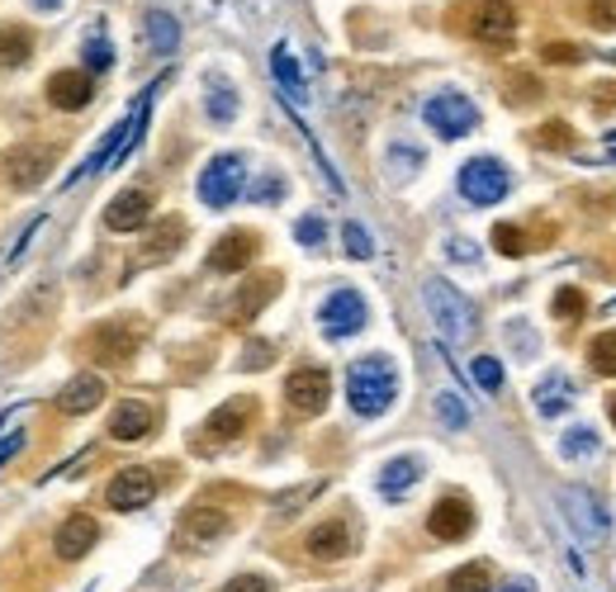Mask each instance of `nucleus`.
<instances>
[{
	"label": "nucleus",
	"mask_w": 616,
	"mask_h": 592,
	"mask_svg": "<svg viewBox=\"0 0 616 592\" xmlns=\"http://www.w3.org/2000/svg\"><path fill=\"white\" fill-rule=\"evenodd\" d=\"M347 398L361 417H380L390 413V403L398 398V374L390 365V356H365L356 360L347 374Z\"/></svg>",
	"instance_id": "nucleus-1"
},
{
	"label": "nucleus",
	"mask_w": 616,
	"mask_h": 592,
	"mask_svg": "<svg viewBox=\"0 0 616 592\" xmlns=\"http://www.w3.org/2000/svg\"><path fill=\"white\" fill-rule=\"evenodd\" d=\"M422 299H427V313H432V323L441 327V337H446V346H461L475 337V303H469L461 290H455L451 280L432 276L422 285Z\"/></svg>",
	"instance_id": "nucleus-2"
},
{
	"label": "nucleus",
	"mask_w": 616,
	"mask_h": 592,
	"mask_svg": "<svg viewBox=\"0 0 616 592\" xmlns=\"http://www.w3.org/2000/svg\"><path fill=\"white\" fill-rule=\"evenodd\" d=\"M156 91H162V81H156V85H148V91H142V100L133 105V114H128V119H119V124L109 128V134H105V142H100V148H95V152H91V156H85V162L77 166V176H71V185H77V181H91L95 171L114 166V162H119V156H124L128 148H133V142H138V134H142V124H148V109H152V95H156Z\"/></svg>",
	"instance_id": "nucleus-3"
},
{
	"label": "nucleus",
	"mask_w": 616,
	"mask_h": 592,
	"mask_svg": "<svg viewBox=\"0 0 616 592\" xmlns=\"http://www.w3.org/2000/svg\"><path fill=\"white\" fill-rule=\"evenodd\" d=\"M53 166H57V148L43 138H24V142H14V148L0 152V181L20 195L38 190V185L53 176Z\"/></svg>",
	"instance_id": "nucleus-4"
},
{
	"label": "nucleus",
	"mask_w": 616,
	"mask_h": 592,
	"mask_svg": "<svg viewBox=\"0 0 616 592\" xmlns=\"http://www.w3.org/2000/svg\"><path fill=\"white\" fill-rule=\"evenodd\" d=\"M455 20H465L461 28L469 38L489 43V48H503L512 43V28H518V14H512L508 0H469V5L455 14Z\"/></svg>",
	"instance_id": "nucleus-5"
},
{
	"label": "nucleus",
	"mask_w": 616,
	"mask_h": 592,
	"mask_svg": "<svg viewBox=\"0 0 616 592\" xmlns=\"http://www.w3.org/2000/svg\"><path fill=\"white\" fill-rule=\"evenodd\" d=\"M252 417H256V398H228V403H219V408L205 417V427H199V451H219V445L242 441V431L252 427Z\"/></svg>",
	"instance_id": "nucleus-6"
},
{
	"label": "nucleus",
	"mask_w": 616,
	"mask_h": 592,
	"mask_svg": "<svg viewBox=\"0 0 616 592\" xmlns=\"http://www.w3.org/2000/svg\"><path fill=\"white\" fill-rule=\"evenodd\" d=\"M142 346V327L138 323H100L91 337H85V351H91L95 365H128Z\"/></svg>",
	"instance_id": "nucleus-7"
},
{
	"label": "nucleus",
	"mask_w": 616,
	"mask_h": 592,
	"mask_svg": "<svg viewBox=\"0 0 616 592\" xmlns=\"http://www.w3.org/2000/svg\"><path fill=\"white\" fill-rule=\"evenodd\" d=\"M422 119H427V128H432L437 138H465L469 128L479 124V109L469 105L465 95H455V91H441V95H432L422 105Z\"/></svg>",
	"instance_id": "nucleus-8"
},
{
	"label": "nucleus",
	"mask_w": 616,
	"mask_h": 592,
	"mask_svg": "<svg viewBox=\"0 0 616 592\" xmlns=\"http://www.w3.org/2000/svg\"><path fill=\"white\" fill-rule=\"evenodd\" d=\"M333 398V374L323 365H299L290 380H284V403H290L294 417H318Z\"/></svg>",
	"instance_id": "nucleus-9"
},
{
	"label": "nucleus",
	"mask_w": 616,
	"mask_h": 592,
	"mask_svg": "<svg viewBox=\"0 0 616 592\" xmlns=\"http://www.w3.org/2000/svg\"><path fill=\"white\" fill-rule=\"evenodd\" d=\"M512 190V176L503 162H493V156H475V162L461 166V195L469 205H498Z\"/></svg>",
	"instance_id": "nucleus-10"
},
{
	"label": "nucleus",
	"mask_w": 616,
	"mask_h": 592,
	"mask_svg": "<svg viewBox=\"0 0 616 592\" xmlns=\"http://www.w3.org/2000/svg\"><path fill=\"white\" fill-rule=\"evenodd\" d=\"M242 181H247L242 156L223 152V156H213V162L205 166V176H199V199H205L209 209H228L242 195Z\"/></svg>",
	"instance_id": "nucleus-11"
},
{
	"label": "nucleus",
	"mask_w": 616,
	"mask_h": 592,
	"mask_svg": "<svg viewBox=\"0 0 616 592\" xmlns=\"http://www.w3.org/2000/svg\"><path fill=\"white\" fill-rule=\"evenodd\" d=\"M427 531L446 545L465 541L469 531H475V502L461 498V494H446L441 502H432V512H427Z\"/></svg>",
	"instance_id": "nucleus-12"
},
{
	"label": "nucleus",
	"mask_w": 616,
	"mask_h": 592,
	"mask_svg": "<svg viewBox=\"0 0 616 592\" xmlns=\"http://www.w3.org/2000/svg\"><path fill=\"white\" fill-rule=\"evenodd\" d=\"M228 526H233V516H228L223 508H213V502H195L190 512L181 516V550H199V545H213L219 536H228Z\"/></svg>",
	"instance_id": "nucleus-13"
},
{
	"label": "nucleus",
	"mask_w": 616,
	"mask_h": 592,
	"mask_svg": "<svg viewBox=\"0 0 616 592\" xmlns=\"http://www.w3.org/2000/svg\"><path fill=\"white\" fill-rule=\"evenodd\" d=\"M156 498V474L152 469H119L105 488V502L114 512H138Z\"/></svg>",
	"instance_id": "nucleus-14"
},
{
	"label": "nucleus",
	"mask_w": 616,
	"mask_h": 592,
	"mask_svg": "<svg viewBox=\"0 0 616 592\" xmlns=\"http://www.w3.org/2000/svg\"><path fill=\"white\" fill-rule=\"evenodd\" d=\"M318 317H323V332H327V337H351V332L365 327L370 309H365V299L356 294V290H333Z\"/></svg>",
	"instance_id": "nucleus-15"
},
{
	"label": "nucleus",
	"mask_w": 616,
	"mask_h": 592,
	"mask_svg": "<svg viewBox=\"0 0 616 592\" xmlns=\"http://www.w3.org/2000/svg\"><path fill=\"white\" fill-rule=\"evenodd\" d=\"M148 219H152V190H142V185L119 190L105 205V228L109 233H138V228H148Z\"/></svg>",
	"instance_id": "nucleus-16"
},
{
	"label": "nucleus",
	"mask_w": 616,
	"mask_h": 592,
	"mask_svg": "<svg viewBox=\"0 0 616 592\" xmlns=\"http://www.w3.org/2000/svg\"><path fill=\"white\" fill-rule=\"evenodd\" d=\"M304 550L313 559H347L356 550V531H351L347 516H327V522H318V526L309 531Z\"/></svg>",
	"instance_id": "nucleus-17"
},
{
	"label": "nucleus",
	"mask_w": 616,
	"mask_h": 592,
	"mask_svg": "<svg viewBox=\"0 0 616 592\" xmlns=\"http://www.w3.org/2000/svg\"><path fill=\"white\" fill-rule=\"evenodd\" d=\"M560 508L569 512V526H574L583 541H597L607 531V512H603V502H597L589 488H565Z\"/></svg>",
	"instance_id": "nucleus-18"
},
{
	"label": "nucleus",
	"mask_w": 616,
	"mask_h": 592,
	"mask_svg": "<svg viewBox=\"0 0 616 592\" xmlns=\"http://www.w3.org/2000/svg\"><path fill=\"white\" fill-rule=\"evenodd\" d=\"M156 427V408L152 403H142V398H124L119 408L109 413V441H142L148 431Z\"/></svg>",
	"instance_id": "nucleus-19"
},
{
	"label": "nucleus",
	"mask_w": 616,
	"mask_h": 592,
	"mask_svg": "<svg viewBox=\"0 0 616 592\" xmlns=\"http://www.w3.org/2000/svg\"><path fill=\"white\" fill-rule=\"evenodd\" d=\"M100 541V522L95 516H85V512H71L62 526H57V536H53V550L67 559H81V555H91V545Z\"/></svg>",
	"instance_id": "nucleus-20"
},
{
	"label": "nucleus",
	"mask_w": 616,
	"mask_h": 592,
	"mask_svg": "<svg viewBox=\"0 0 616 592\" xmlns=\"http://www.w3.org/2000/svg\"><path fill=\"white\" fill-rule=\"evenodd\" d=\"M256 233H223L219 242H213V252H209V270H219V276H233V270H247L252 266V256H256Z\"/></svg>",
	"instance_id": "nucleus-21"
},
{
	"label": "nucleus",
	"mask_w": 616,
	"mask_h": 592,
	"mask_svg": "<svg viewBox=\"0 0 616 592\" xmlns=\"http://www.w3.org/2000/svg\"><path fill=\"white\" fill-rule=\"evenodd\" d=\"M91 95H95L91 71H53V77H48V105L67 109V114L85 109V105H91Z\"/></svg>",
	"instance_id": "nucleus-22"
},
{
	"label": "nucleus",
	"mask_w": 616,
	"mask_h": 592,
	"mask_svg": "<svg viewBox=\"0 0 616 592\" xmlns=\"http://www.w3.org/2000/svg\"><path fill=\"white\" fill-rule=\"evenodd\" d=\"M100 403H105V380H100V374H91V370H81L77 380H71L62 394H57V413L81 417V413L100 408Z\"/></svg>",
	"instance_id": "nucleus-23"
},
{
	"label": "nucleus",
	"mask_w": 616,
	"mask_h": 592,
	"mask_svg": "<svg viewBox=\"0 0 616 592\" xmlns=\"http://www.w3.org/2000/svg\"><path fill=\"white\" fill-rule=\"evenodd\" d=\"M532 403H536V413H541V417H560V413H569V408H574V380H569V374H546V380L536 384Z\"/></svg>",
	"instance_id": "nucleus-24"
},
{
	"label": "nucleus",
	"mask_w": 616,
	"mask_h": 592,
	"mask_svg": "<svg viewBox=\"0 0 616 592\" xmlns=\"http://www.w3.org/2000/svg\"><path fill=\"white\" fill-rule=\"evenodd\" d=\"M205 109H209L213 124H233L237 119V91H233V81L228 77H219V71H209L205 77Z\"/></svg>",
	"instance_id": "nucleus-25"
},
{
	"label": "nucleus",
	"mask_w": 616,
	"mask_h": 592,
	"mask_svg": "<svg viewBox=\"0 0 616 592\" xmlns=\"http://www.w3.org/2000/svg\"><path fill=\"white\" fill-rule=\"evenodd\" d=\"M418 479H422V460L418 455H398V460H390V465L380 469V494L384 498H404Z\"/></svg>",
	"instance_id": "nucleus-26"
},
{
	"label": "nucleus",
	"mask_w": 616,
	"mask_h": 592,
	"mask_svg": "<svg viewBox=\"0 0 616 592\" xmlns=\"http://www.w3.org/2000/svg\"><path fill=\"white\" fill-rule=\"evenodd\" d=\"M142 34H148V48L162 53V57L181 48V24L171 20L166 10H148V20H142Z\"/></svg>",
	"instance_id": "nucleus-27"
},
{
	"label": "nucleus",
	"mask_w": 616,
	"mask_h": 592,
	"mask_svg": "<svg viewBox=\"0 0 616 592\" xmlns=\"http://www.w3.org/2000/svg\"><path fill=\"white\" fill-rule=\"evenodd\" d=\"M28 57H34V34H28L24 24H10V28H0V71H10V67H24Z\"/></svg>",
	"instance_id": "nucleus-28"
},
{
	"label": "nucleus",
	"mask_w": 616,
	"mask_h": 592,
	"mask_svg": "<svg viewBox=\"0 0 616 592\" xmlns=\"http://www.w3.org/2000/svg\"><path fill=\"white\" fill-rule=\"evenodd\" d=\"M181 242H185V223L181 219H166L156 233L148 237V247H142V262H166V256H176L181 252Z\"/></svg>",
	"instance_id": "nucleus-29"
},
{
	"label": "nucleus",
	"mask_w": 616,
	"mask_h": 592,
	"mask_svg": "<svg viewBox=\"0 0 616 592\" xmlns=\"http://www.w3.org/2000/svg\"><path fill=\"white\" fill-rule=\"evenodd\" d=\"M270 71H276V81L284 85V95H290V105H299V100H304V77H299L294 53L284 48V43H280L276 53H270Z\"/></svg>",
	"instance_id": "nucleus-30"
},
{
	"label": "nucleus",
	"mask_w": 616,
	"mask_h": 592,
	"mask_svg": "<svg viewBox=\"0 0 616 592\" xmlns=\"http://www.w3.org/2000/svg\"><path fill=\"white\" fill-rule=\"evenodd\" d=\"M489 583H493V569L484 565V559H475V565H461L446 579V592H489Z\"/></svg>",
	"instance_id": "nucleus-31"
},
{
	"label": "nucleus",
	"mask_w": 616,
	"mask_h": 592,
	"mask_svg": "<svg viewBox=\"0 0 616 592\" xmlns=\"http://www.w3.org/2000/svg\"><path fill=\"white\" fill-rule=\"evenodd\" d=\"M589 365L593 374H616V332H597V337L589 341Z\"/></svg>",
	"instance_id": "nucleus-32"
},
{
	"label": "nucleus",
	"mask_w": 616,
	"mask_h": 592,
	"mask_svg": "<svg viewBox=\"0 0 616 592\" xmlns=\"http://www.w3.org/2000/svg\"><path fill=\"white\" fill-rule=\"evenodd\" d=\"M114 67V48L105 38V28H91L85 34V71H109Z\"/></svg>",
	"instance_id": "nucleus-33"
},
{
	"label": "nucleus",
	"mask_w": 616,
	"mask_h": 592,
	"mask_svg": "<svg viewBox=\"0 0 616 592\" xmlns=\"http://www.w3.org/2000/svg\"><path fill=\"white\" fill-rule=\"evenodd\" d=\"M276 285H280V276H261L256 285H247V299L237 303V317H242V323H247L252 313H261V309H266V299L276 294Z\"/></svg>",
	"instance_id": "nucleus-34"
},
{
	"label": "nucleus",
	"mask_w": 616,
	"mask_h": 592,
	"mask_svg": "<svg viewBox=\"0 0 616 592\" xmlns=\"http://www.w3.org/2000/svg\"><path fill=\"white\" fill-rule=\"evenodd\" d=\"M469 374H475V384L484 394H498V388H503V365H498L493 356H475L469 360Z\"/></svg>",
	"instance_id": "nucleus-35"
},
{
	"label": "nucleus",
	"mask_w": 616,
	"mask_h": 592,
	"mask_svg": "<svg viewBox=\"0 0 616 592\" xmlns=\"http://www.w3.org/2000/svg\"><path fill=\"white\" fill-rule=\"evenodd\" d=\"M583 309H589V299H583V290H574V285L550 299V313H555V317H565V323H579Z\"/></svg>",
	"instance_id": "nucleus-36"
},
{
	"label": "nucleus",
	"mask_w": 616,
	"mask_h": 592,
	"mask_svg": "<svg viewBox=\"0 0 616 592\" xmlns=\"http://www.w3.org/2000/svg\"><path fill=\"white\" fill-rule=\"evenodd\" d=\"M437 417H441V422H446L451 431H461V427L469 422L465 398H461V394H441V398H437Z\"/></svg>",
	"instance_id": "nucleus-37"
},
{
	"label": "nucleus",
	"mask_w": 616,
	"mask_h": 592,
	"mask_svg": "<svg viewBox=\"0 0 616 592\" xmlns=\"http://www.w3.org/2000/svg\"><path fill=\"white\" fill-rule=\"evenodd\" d=\"M593 451H597V437H593L589 427H574V431H569V437L560 441V455H565V460H583V455H593Z\"/></svg>",
	"instance_id": "nucleus-38"
},
{
	"label": "nucleus",
	"mask_w": 616,
	"mask_h": 592,
	"mask_svg": "<svg viewBox=\"0 0 616 592\" xmlns=\"http://www.w3.org/2000/svg\"><path fill=\"white\" fill-rule=\"evenodd\" d=\"M493 247L503 252V256H522V252H526V237H522V228H512V223H498V228H493Z\"/></svg>",
	"instance_id": "nucleus-39"
},
{
	"label": "nucleus",
	"mask_w": 616,
	"mask_h": 592,
	"mask_svg": "<svg viewBox=\"0 0 616 592\" xmlns=\"http://www.w3.org/2000/svg\"><path fill=\"white\" fill-rule=\"evenodd\" d=\"M341 242H347V252L356 256V262H365V256L375 252V242H370V233H365L361 223H347V228H341Z\"/></svg>",
	"instance_id": "nucleus-40"
},
{
	"label": "nucleus",
	"mask_w": 616,
	"mask_h": 592,
	"mask_svg": "<svg viewBox=\"0 0 616 592\" xmlns=\"http://www.w3.org/2000/svg\"><path fill=\"white\" fill-rule=\"evenodd\" d=\"M536 95H541V85L532 77H522V71H512V77H508V100H512V105H532Z\"/></svg>",
	"instance_id": "nucleus-41"
},
{
	"label": "nucleus",
	"mask_w": 616,
	"mask_h": 592,
	"mask_svg": "<svg viewBox=\"0 0 616 592\" xmlns=\"http://www.w3.org/2000/svg\"><path fill=\"white\" fill-rule=\"evenodd\" d=\"M541 57L555 62V67H574V62H583V48H574V43H546Z\"/></svg>",
	"instance_id": "nucleus-42"
},
{
	"label": "nucleus",
	"mask_w": 616,
	"mask_h": 592,
	"mask_svg": "<svg viewBox=\"0 0 616 592\" xmlns=\"http://www.w3.org/2000/svg\"><path fill=\"white\" fill-rule=\"evenodd\" d=\"M589 24L603 28V34H612V28H616V0H589Z\"/></svg>",
	"instance_id": "nucleus-43"
},
{
	"label": "nucleus",
	"mask_w": 616,
	"mask_h": 592,
	"mask_svg": "<svg viewBox=\"0 0 616 592\" xmlns=\"http://www.w3.org/2000/svg\"><path fill=\"white\" fill-rule=\"evenodd\" d=\"M404 166H408V171H418V166H422V152L394 148V152H390V176H394V181H404Z\"/></svg>",
	"instance_id": "nucleus-44"
},
{
	"label": "nucleus",
	"mask_w": 616,
	"mask_h": 592,
	"mask_svg": "<svg viewBox=\"0 0 616 592\" xmlns=\"http://www.w3.org/2000/svg\"><path fill=\"white\" fill-rule=\"evenodd\" d=\"M219 592H270V579H261V573H237V579H228Z\"/></svg>",
	"instance_id": "nucleus-45"
},
{
	"label": "nucleus",
	"mask_w": 616,
	"mask_h": 592,
	"mask_svg": "<svg viewBox=\"0 0 616 592\" xmlns=\"http://www.w3.org/2000/svg\"><path fill=\"white\" fill-rule=\"evenodd\" d=\"M508 341H512V351H518V356H536V337H532V327H526V323H512Z\"/></svg>",
	"instance_id": "nucleus-46"
},
{
	"label": "nucleus",
	"mask_w": 616,
	"mask_h": 592,
	"mask_svg": "<svg viewBox=\"0 0 616 592\" xmlns=\"http://www.w3.org/2000/svg\"><path fill=\"white\" fill-rule=\"evenodd\" d=\"M294 237L304 242V247H318V242L327 237V223L323 219H299V228H294Z\"/></svg>",
	"instance_id": "nucleus-47"
},
{
	"label": "nucleus",
	"mask_w": 616,
	"mask_h": 592,
	"mask_svg": "<svg viewBox=\"0 0 616 592\" xmlns=\"http://www.w3.org/2000/svg\"><path fill=\"white\" fill-rule=\"evenodd\" d=\"M569 138H574V134H569V124H546V128L536 134L541 148H569Z\"/></svg>",
	"instance_id": "nucleus-48"
},
{
	"label": "nucleus",
	"mask_w": 616,
	"mask_h": 592,
	"mask_svg": "<svg viewBox=\"0 0 616 592\" xmlns=\"http://www.w3.org/2000/svg\"><path fill=\"white\" fill-rule=\"evenodd\" d=\"M266 360H270V346H247L242 351V370H266Z\"/></svg>",
	"instance_id": "nucleus-49"
},
{
	"label": "nucleus",
	"mask_w": 616,
	"mask_h": 592,
	"mask_svg": "<svg viewBox=\"0 0 616 592\" xmlns=\"http://www.w3.org/2000/svg\"><path fill=\"white\" fill-rule=\"evenodd\" d=\"M20 445H24V431H20V427L5 431V437H0V465H5V460H10L14 451H20Z\"/></svg>",
	"instance_id": "nucleus-50"
},
{
	"label": "nucleus",
	"mask_w": 616,
	"mask_h": 592,
	"mask_svg": "<svg viewBox=\"0 0 616 592\" xmlns=\"http://www.w3.org/2000/svg\"><path fill=\"white\" fill-rule=\"evenodd\" d=\"M451 256H455V262H475V242H465V237H451Z\"/></svg>",
	"instance_id": "nucleus-51"
},
{
	"label": "nucleus",
	"mask_w": 616,
	"mask_h": 592,
	"mask_svg": "<svg viewBox=\"0 0 616 592\" xmlns=\"http://www.w3.org/2000/svg\"><path fill=\"white\" fill-rule=\"evenodd\" d=\"M34 10H62V0H28Z\"/></svg>",
	"instance_id": "nucleus-52"
},
{
	"label": "nucleus",
	"mask_w": 616,
	"mask_h": 592,
	"mask_svg": "<svg viewBox=\"0 0 616 592\" xmlns=\"http://www.w3.org/2000/svg\"><path fill=\"white\" fill-rule=\"evenodd\" d=\"M503 592H532V583H526V579H518V583H508Z\"/></svg>",
	"instance_id": "nucleus-53"
},
{
	"label": "nucleus",
	"mask_w": 616,
	"mask_h": 592,
	"mask_svg": "<svg viewBox=\"0 0 616 592\" xmlns=\"http://www.w3.org/2000/svg\"><path fill=\"white\" fill-rule=\"evenodd\" d=\"M607 413H612V422H616V394L607 398Z\"/></svg>",
	"instance_id": "nucleus-54"
}]
</instances>
